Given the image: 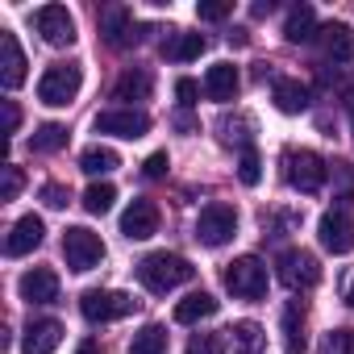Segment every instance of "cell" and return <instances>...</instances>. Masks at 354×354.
Returning <instances> with one entry per match:
<instances>
[{"label":"cell","instance_id":"35","mask_svg":"<svg viewBox=\"0 0 354 354\" xmlns=\"http://www.w3.org/2000/svg\"><path fill=\"white\" fill-rule=\"evenodd\" d=\"M188 354H221V333H201L188 342Z\"/></svg>","mask_w":354,"mask_h":354},{"label":"cell","instance_id":"5","mask_svg":"<svg viewBox=\"0 0 354 354\" xmlns=\"http://www.w3.org/2000/svg\"><path fill=\"white\" fill-rule=\"evenodd\" d=\"M225 288H230L238 300H259V296H267V267H263V259H254V254L234 259V263L225 267Z\"/></svg>","mask_w":354,"mask_h":354},{"label":"cell","instance_id":"18","mask_svg":"<svg viewBox=\"0 0 354 354\" xmlns=\"http://www.w3.org/2000/svg\"><path fill=\"white\" fill-rule=\"evenodd\" d=\"M63 342V325L59 321H30L26 325V337H21V354H55Z\"/></svg>","mask_w":354,"mask_h":354},{"label":"cell","instance_id":"1","mask_svg":"<svg viewBox=\"0 0 354 354\" xmlns=\"http://www.w3.org/2000/svg\"><path fill=\"white\" fill-rule=\"evenodd\" d=\"M192 275H196V267H192L184 254H167V250H154V254H146V259L138 263V279H142V288L154 292V296H167V292H175V288L192 283Z\"/></svg>","mask_w":354,"mask_h":354},{"label":"cell","instance_id":"28","mask_svg":"<svg viewBox=\"0 0 354 354\" xmlns=\"http://www.w3.org/2000/svg\"><path fill=\"white\" fill-rule=\"evenodd\" d=\"M63 146H67V125H59V121L38 125L34 138H30V150H34V154H55V150H63Z\"/></svg>","mask_w":354,"mask_h":354},{"label":"cell","instance_id":"22","mask_svg":"<svg viewBox=\"0 0 354 354\" xmlns=\"http://www.w3.org/2000/svg\"><path fill=\"white\" fill-rule=\"evenodd\" d=\"M205 34H171L167 42H162V55L171 59V63H192V59H201L205 55Z\"/></svg>","mask_w":354,"mask_h":354},{"label":"cell","instance_id":"33","mask_svg":"<svg viewBox=\"0 0 354 354\" xmlns=\"http://www.w3.org/2000/svg\"><path fill=\"white\" fill-rule=\"evenodd\" d=\"M196 17H201V21H225V17H230V5H225V0H201V5H196Z\"/></svg>","mask_w":354,"mask_h":354},{"label":"cell","instance_id":"16","mask_svg":"<svg viewBox=\"0 0 354 354\" xmlns=\"http://www.w3.org/2000/svg\"><path fill=\"white\" fill-rule=\"evenodd\" d=\"M26 55H21V46H17V34H9V30H0V84H5L9 92L13 88H21L26 84Z\"/></svg>","mask_w":354,"mask_h":354},{"label":"cell","instance_id":"19","mask_svg":"<svg viewBox=\"0 0 354 354\" xmlns=\"http://www.w3.org/2000/svg\"><path fill=\"white\" fill-rule=\"evenodd\" d=\"M100 34H104V42L109 46H129V34H133V17H129V9H121V5H113V9H104L100 13Z\"/></svg>","mask_w":354,"mask_h":354},{"label":"cell","instance_id":"37","mask_svg":"<svg viewBox=\"0 0 354 354\" xmlns=\"http://www.w3.org/2000/svg\"><path fill=\"white\" fill-rule=\"evenodd\" d=\"M175 96H180V104H184V109H192V104H196V96H201V84L184 75L180 84H175Z\"/></svg>","mask_w":354,"mask_h":354},{"label":"cell","instance_id":"2","mask_svg":"<svg viewBox=\"0 0 354 354\" xmlns=\"http://www.w3.org/2000/svg\"><path fill=\"white\" fill-rule=\"evenodd\" d=\"M80 84H84V71H80L75 63H55V67H46L42 80H38V100H42L46 109H67V104L80 96Z\"/></svg>","mask_w":354,"mask_h":354},{"label":"cell","instance_id":"40","mask_svg":"<svg viewBox=\"0 0 354 354\" xmlns=\"http://www.w3.org/2000/svg\"><path fill=\"white\" fill-rule=\"evenodd\" d=\"M346 304H354V275H350V283H346Z\"/></svg>","mask_w":354,"mask_h":354},{"label":"cell","instance_id":"21","mask_svg":"<svg viewBox=\"0 0 354 354\" xmlns=\"http://www.w3.org/2000/svg\"><path fill=\"white\" fill-rule=\"evenodd\" d=\"M213 313H217V296H209V292H192V296H184L180 304H175V321H180V325L209 321Z\"/></svg>","mask_w":354,"mask_h":354},{"label":"cell","instance_id":"12","mask_svg":"<svg viewBox=\"0 0 354 354\" xmlns=\"http://www.w3.org/2000/svg\"><path fill=\"white\" fill-rule=\"evenodd\" d=\"M121 234L129 242H146L158 234V205L154 201H133L125 213H121Z\"/></svg>","mask_w":354,"mask_h":354},{"label":"cell","instance_id":"14","mask_svg":"<svg viewBox=\"0 0 354 354\" xmlns=\"http://www.w3.org/2000/svg\"><path fill=\"white\" fill-rule=\"evenodd\" d=\"M17 296L26 304H55L59 300V275L50 267H34L17 279Z\"/></svg>","mask_w":354,"mask_h":354},{"label":"cell","instance_id":"3","mask_svg":"<svg viewBox=\"0 0 354 354\" xmlns=\"http://www.w3.org/2000/svg\"><path fill=\"white\" fill-rule=\"evenodd\" d=\"M234 234H238V209L234 205H225V201H213V205H205L201 209V217H196V242L201 246H225V242H234Z\"/></svg>","mask_w":354,"mask_h":354},{"label":"cell","instance_id":"25","mask_svg":"<svg viewBox=\"0 0 354 354\" xmlns=\"http://www.w3.org/2000/svg\"><path fill=\"white\" fill-rule=\"evenodd\" d=\"M121 167V154L113 150V146H88L84 154H80V171L84 175H109V171H117Z\"/></svg>","mask_w":354,"mask_h":354},{"label":"cell","instance_id":"26","mask_svg":"<svg viewBox=\"0 0 354 354\" xmlns=\"http://www.w3.org/2000/svg\"><path fill=\"white\" fill-rule=\"evenodd\" d=\"M313 30H317V13H313V5H296V9L288 13V21H283V38H288V42H308Z\"/></svg>","mask_w":354,"mask_h":354},{"label":"cell","instance_id":"36","mask_svg":"<svg viewBox=\"0 0 354 354\" xmlns=\"http://www.w3.org/2000/svg\"><path fill=\"white\" fill-rule=\"evenodd\" d=\"M42 201H46V209H67V188L63 184H42Z\"/></svg>","mask_w":354,"mask_h":354},{"label":"cell","instance_id":"11","mask_svg":"<svg viewBox=\"0 0 354 354\" xmlns=\"http://www.w3.org/2000/svg\"><path fill=\"white\" fill-rule=\"evenodd\" d=\"M317 238L329 254H350L354 250V217L346 209H329L321 221H317Z\"/></svg>","mask_w":354,"mask_h":354},{"label":"cell","instance_id":"15","mask_svg":"<svg viewBox=\"0 0 354 354\" xmlns=\"http://www.w3.org/2000/svg\"><path fill=\"white\" fill-rule=\"evenodd\" d=\"M267 333L259 321H238L230 329H221V354H263Z\"/></svg>","mask_w":354,"mask_h":354},{"label":"cell","instance_id":"17","mask_svg":"<svg viewBox=\"0 0 354 354\" xmlns=\"http://www.w3.org/2000/svg\"><path fill=\"white\" fill-rule=\"evenodd\" d=\"M238 88H242V75H238L234 63H213V67L205 71V96H209V100L225 104V100L238 96Z\"/></svg>","mask_w":354,"mask_h":354},{"label":"cell","instance_id":"6","mask_svg":"<svg viewBox=\"0 0 354 354\" xmlns=\"http://www.w3.org/2000/svg\"><path fill=\"white\" fill-rule=\"evenodd\" d=\"M80 313L92 321V325H104V321H121L133 313V296L125 292H104V288H88L80 296Z\"/></svg>","mask_w":354,"mask_h":354},{"label":"cell","instance_id":"24","mask_svg":"<svg viewBox=\"0 0 354 354\" xmlns=\"http://www.w3.org/2000/svg\"><path fill=\"white\" fill-rule=\"evenodd\" d=\"M150 96V71L129 67L117 84H113V100H146Z\"/></svg>","mask_w":354,"mask_h":354},{"label":"cell","instance_id":"8","mask_svg":"<svg viewBox=\"0 0 354 354\" xmlns=\"http://www.w3.org/2000/svg\"><path fill=\"white\" fill-rule=\"evenodd\" d=\"M96 133L138 142V138L150 133V117L142 109H109V113H96Z\"/></svg>","mask_w":354,"mask_h":354},{"label":"cell","instance_id":"7","mask_svg":"<svg viewBox=\"0 0 354 354\" xmlns=\"http://www.w3.org/2000/svg\"><path fill=\"white\" fill-rule=\"evenodd\" d=\"M283 175L296 192H321L325 184V158L313 150H288L283 154Z\"/></svg>","mask_w":354,"mask_h":354},{"label":"cell","instance_id":"20","mask_svg":"<svg viewBox=\"0 0 354 354\" xmlns=\"http://www.w3.org/2000/svg\"><path fill=\"white\" fill-rule=\"evenodd\" d=\"M271 100H275V109H279V113L296 117V113H304V109H308V88H304L300 80H275Z\"/></svg>","mask_w":354,"mask_h":354},{"label":"cell","instance_id":"10","mask_svg":"<svg viewBox=\"0 0 354 354\" xmlns=\"http://www.w3.org/2000/svg\"><path fill=\"white\" fill-rule=\"evenodd\" d=\"M34 30L42 34L46 46H71L75 42V17L67 13V5H42L34 13Z\"/></svg>","mask_w":354,"mask_h":354},{"label":"cell","instance_id":"23","mask_svg":"<svg viewBox=\"0 0 354 354\" xmlns=\"http://www.w3.org/2000/svg\"><path fill=\"white\" fill-rule=\"evenodd\" d=\"M283 350H288V354H304V350H308V342H304V308H300V300H292V304L283 308Z\"/></svg>","mask_w":354,"mask_h":354},{"label":"cell","instance_id":"4","mask_svg":"<svg viewBox=\"0 0 354 354\" xmlns=\"http://www.w3.org/2000/svg\"><path fill=\"white\" fill-rule=\"evenodd\" d=\"M63 259H67V267L71 271H92V267H100V259H104V242H100V234H92L88 225H71V230H63Z\"/></svg>","mask_w":354,"mask_h":354},{"label":"cell","instance_id":"31","mask_svg":"<svg viewBox=\"0 0 354 354\" xmlns=\"http://www.w3.org/2000/svg\"><path fill=\"white\" fill-rule=\"evenodd\" d=\"M238 180H242L246 188H254V184L263 180V162H259L254 146H242V158H238Z\"/></svg>","mask_w":354,"mask_h":354},{"label":"cell","instance_id":"13","mask_svg":"<svg viewBox=\"0 0 354 354\" xmlns=\"http://www.w3.org/2000/svg\"><path fill=\"white\" fill-rule=\"evenodd\" d=\"M42 238H46L42 217L26 213V217H17V221H13V230H9V238H5V254H9V259H21V254L38 250V246H42Z\"/></svg>","mask_w":354,"mask_h":354},{"label":"cell","instance_id":"39","mask_svg":"<svg viewBox=\"0 0 354 354\" xmlns=\"http://www.w3.org/2000/svg\"><path fill=\"white\" fill-rule=\"evenodd\" d=\"M75 354H100V346H96V342H80V350H75Z\"/></svg>","mask_w":354,"mask_h":354},{"label":"cell","instance_id":"38","mask_svg":"<svg viewBox=\"0 0 354 354\" xmlns=\"http://www.w3.org/2000/svg\"><path fill=\"white\" fill-rule=\"evenodd\" d=\"M21 129V109L13 100H5V133H17Z\"/></svg>","mask_w":354,"mask_h":354},{"label":"cell","instance_id":"9","mask_svg":"<svg viewBox=\"0 0 354 354\" xmlns=\"http://www.w3.org/2000/svg\"><path fill=\"white\" fill-rule=\"evenodd\" d=\"M275 267H279V279H283L292 292H308V288L321 283V263H317L308 250H283Z\"/></svg>","mask_w":354,"mask_h":354},{"label":"cell","instance_id":"32","mask_svg":"<svg viewBox=\"0 0 354 354\" xmlns=\"http://www.w3.org/2000/svg\"><path fill=\"white\" fill-rule=\"evenodd\" d=\"M21 184H26V175H21V167H13V162H5V188H0V201H17V192H21Z\"/></svg>","mask_w":354,"mask_h":354},{"label":"cell","instance_id":"29","mask_svg":"<svg viewBox=\"0 0 354 354\" xmlns=\"http://www.w3.org/2000/svg\"><path fill=\"white\" fill-rule=\"evenodd\" d=\"M129 354H167V329L162 325H142L129 342Z\"/></svg>","mask_w":354,"mask_h":354},{"label":"cell","instance_id":"27","mask_svg":"<svg viewBox=\"0 0 354 354\" xmlns=\"http://www.w3.org/2000/svg\"><path fill=\"white\" fill-rule=\"evenodd\" d=\"M321 34H325V50H329V59H350V55H354V30H350L346 21H329Z\"/></svg>","mask_w":354,"mask_h":354},{"label":"cell","instance_id":"30","mask_svg":"<svg viewBox=\"0 0 354 354\" xmlns=\"http://www.w3.org/2000/svg\"><path fill=\"white\" fill-rule=\"evenodd\" d=\"M113 201H117V188H113V184H92V188L84 192V209H88L92 217H104V213L113 209Z\"/></svg>","mask_w":354,"mask_h":354},{"label":"cell","instance_id":"34","mask_svg":"<svg viewBox=\"0 0 354 354\" xmlns=\"http://www.w3.org/2000/svg\"><path fill=\"white\" fill-rule=\"evenodd\" d=\"M167 167H171L167 150H154V154L142 162V175H146V180H162V175H167Z\"/></svg>","mask_w":354,"mask_h":354}]
</instances>
